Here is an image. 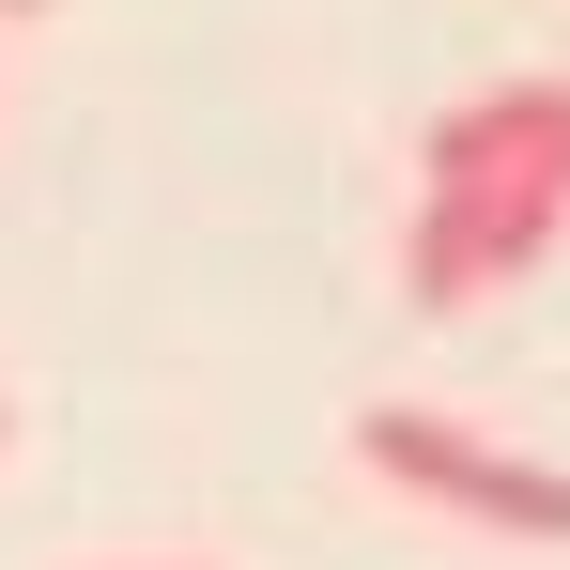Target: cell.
<instances>
[{
	"label": "cell",
	"instance_id": "1",
	"mask_svg": "<svg viewBox=\"0 0 570 570\" xmlns=\"http://www.w3.org/2000/svg\"><path fill=\"white\" fill-rule=\"evenodd\" d=\"M570 232V78H493L416 139V216H401V293L463 324Z\"/></svg>",
	"mask_w": 570,
	"mask_h": 570
},
{
	"label": "cell",
	"instance_id": "2",
	"mask_svg": "<svg viewBox=\"0 0 570 570\" xmlns=\"http://www.w3.org/2000/svg\"><path fill=\"white\" fill-rule=\"evenodd\" d=\"M355 463H371L385 493L478 524V540H540V556L570 540V478L524 463V448H493V432H463V416H432V401H371V416H355Z\"/></svg>",
	"mask_w": 570,
	"mask_h": 570
},
{
	"label": "cell",
	"instance_id": "3",
	"mask_svg": "<svg viewBox=\"0 0 570 570\" xmlns=\"http://www.w3.org/2000/svg\"><path fill=\"white\" fill-rule=\"evenodd\" d=\"M0 16H47V0H0Z\"/></svg>",
	"mask_w": 570,
	"mask_h": 570
},
{
	"label": "cell",
	"instance_id": "4",
	"mask_svg": "<svg viewBox=\"0 0 570 570\" xmlns=\"http://www.w3.org/2000/svg\"><path fill=\"white\" fill-rule=\"evenodd\" d=\"M0 448H16V416H0Z\"/></svg>",
	"mask_w": 570,
	"mask_h": 570
}]
</instances>
